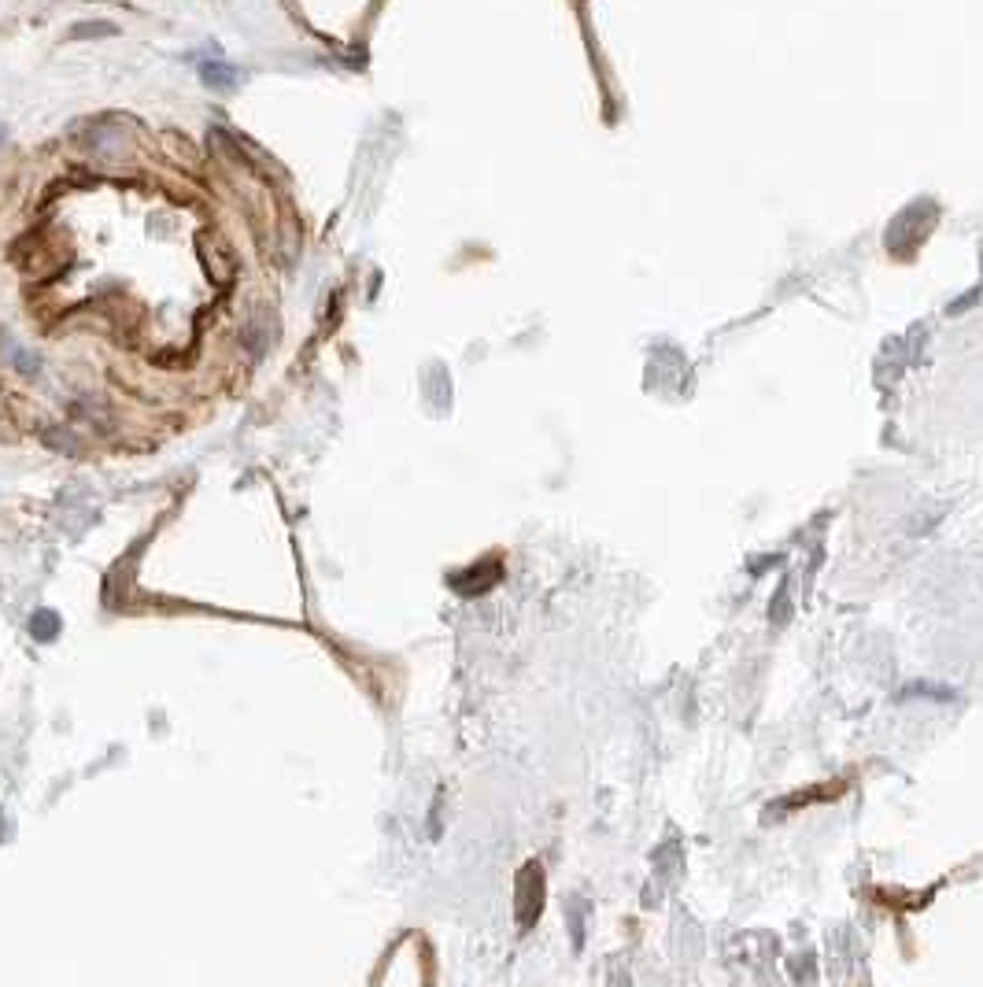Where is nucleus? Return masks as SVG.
I'll use <instances>...</instances> for the list:
<instances>
[{"mask_svg": "<svg viewBox=\"0 0 983 987\" xmlns=\"http://www.w3.org/2000/svg\"><path fill=\"white\" fill-rule=\"evenodd\" d=\"M200 74H204L207 86H215V89H230L233 82H237V71H233V67H219V63H204Z\"/></svg>", "mask_w": 983, "mask_h": 987, "instance_id": "obj_1", "label": "nucleus"}]
</instances>
